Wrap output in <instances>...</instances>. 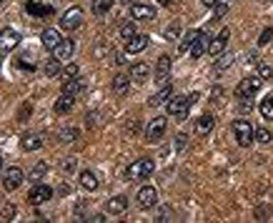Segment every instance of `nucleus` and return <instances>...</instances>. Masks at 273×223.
I'll return each mask as SVG.
<instances>
[{
	"label": "nucleus",
	"mask_w": 273,
	"mask_h": 223,
	"mask_svg": "<svg viewBox=\"0 0 273 223\" xmlns=\"http://www.w3.org/2000/svg\"><path fill=\"white\" fill-rule=\"evenodd\" d=\"M178 33H180V26H178V23H173V26L166 30V38H168V40H176V38H178Z\"/></svg>",
	"instance_id": "42"
},
{
	"label": "nucleus",
	"mask_w": 273,
	"mask_h": 223,
	"mask_svg": "<svg viewBox=\"0 0 273 223\" xmlns=\"http://www.w3.org/2000/svg\"><path fill=\"white\" fill-rule=\"evenodd\" d=\"M260 86H263V78H260V76H258V78H243V80L238 83V88H236V98L253 100V96L260 90Z\"/></svg>",
	"instance_id": "4"
},
{
	"label": "nucleus",
	"mask_w": 273,
	"mask_h": 223,
	"mask_svg": "<svg viewBox=\"0 0 273 223\" xmlns=\"http://www.w3.org/2000/svg\"><path fill=\"white\" fill-rule=\"evenodd\" d=\"M193 100H196V96H176V98H170V100L166 103V110H168V116L183 120V118L188 116V108H190Z\"/></svg>",
	"instance_id": "3"
},
{
	"label": "nucleus",
	"mask_w": 273,
	"mask_h": 223,
	"mask_svg": "<svg viewBox=\"0 0 273 223\" xmlns=\"http://www.w3.org/2000/svg\"><path fill=\"white\" fill-rule=\"evenodd\" d=\"M128 86H130V76H126V73H116L113 76V90L116 93H126Z\"/></svg>",
	"instance_id": "25"
},
{
	"label": "nucleus",
	"mask_w": 273,
	"mask_h": 223,
	"mask_svg": "<svg viewBox=\"0 0 273 223\" xmlns=\"http://www.w3.org/2000/svg\"><path fill=\"white\" fill-rule=\"evenodd\" d=\"M170 96H173V88H170V83H168V86H163L156 96H150V98H148V106H150V108H158V106L168 103V100H170Z\"/></svg>",
	"instance_id": "18"
},
{
	"label": "nucleus",
	"mask_w": 273,
	"mask_h": 223,
	"mask_svg": "<svg viewBox=\"0 0 273 223\" xmlns=\"http://www.w3.org/2000/svg\"><path fill=\"white\" fill-rule=\"evenodd\" d=\"M83 90H86V80H80V78L66 80V86H63V93H70V96H78Z\"/></svg>",
	"instance_id": "26"
},
{
	"label": "nucleus",
	"mask_w": 273,
	"mask_h": 223,
	"mask_svg": "<svg viewBox=\"0 0 273 223\" xmlns=\"http://www.w3.org/2000/svg\"><path fill=\"white\" fill-rule=\"evenodd\" d=\"M78 180H80V186H83L86 190H96V188H98V178H96V173H90V170H83V173L78 176Z\"/></svg>",
	"instance_id": "27"
},
{
	"label": "nucleus",
	"mask_w": 273,
	"mask_h": 223,
	"mask_svg": "<svg viewBox=\"0 0 273 223\" xmlns=\"http://www.w3.org/2000/svg\"><path fill=\"white\" fill-rule=\"evenodd\" d=\"M26 10H28V16H33V18H50V16L56 13L50 6H40V3H33V0H28V3H26Z\"/></svg>",
	"instance_id": "16"
},
{
	"label": "nucleus",
	"mask_w": 273,
	"mask_h": 223,
	"mask_svg": "<svg viewBox=\"0 0 273 223\" xmlns=\"http://www.w3.org/2000/svg\"><path fill=\"white\" fill-rule=\"evenodd\" d=\"M158 3H160V6H168V3H170V0H158Z\"/></svg>",
	"instance_id": "51"
},
{
	"label": "nucleus",
	"mask_w": 273,
	"mask_h": 223,
	"mask_svg": "<svg viewBox=\"0 0 273 223\" xmlns=\"http://www.w3.org/2000/svg\"><path fill=\"white\" fill-rule=\"evenodd\" d=\"M83 26V10L78 8V6H70L66 13H63V18H60V28L63 30H76V28H80Z\"/></svg>",
	"instance_id": "5"
},
{
	"label": "nucleus",
	"mask_w": 273,
	"mask_h": 223,
	"mask_svg": "<svg viewBox=\"0 0 273 223\" xmlns=\"http://www.w3.org/2000/svg\"><path fill=\"white\" fill-rule=\"evenodd\" d=\"M0 170H3V158H0Z\"/></svg>",
	"instance_id": "53"
},
{
	"label": "nucleus",
	"mask_w": 273,
	"mask_h": 223,
	"mask_svg": "<svg viewBox=\"0 0 273 223\" xmlns=\"http://www.w3.org/2000/svg\"><path fill=\"white\" fill-rule=\"evenodd\" d=\"M200 3H203V6H206V8H213V6H216V3H218V0H200Z\"/></svg>",
	"instance_id": "50"
},
{
	"label": "nucleus",
	"mask_w": 273,
	"mask_h": 223,
	"mask_svg": "<svg viewBox=\"0 0 273 223\" xmlns=\"http://www.w3.org/2000/svg\"><path fill=\"white\" fill-rule=\"evenodd\" d=\"M148 73H150V68H148L146 63H136V66H130V78H133L136 83H143V80L148 78Z\"/></svg>",
	"instance_id": "23"
},
{
	"label": "nucleus",
	"mask_w": 273,
	"mask_h": 223,
	"mask_svg": "<svg viewBox=\"0 0 273 223\" xmlns=\"http://www.w3.org/2000/svg\"><path fill=\"white\" fill-rule=\"evenodd\" d=\"M186 140H188V138H186L183 133H180V136H176V150H183V148H186Z\"/></svg>",
	"instance_id": "46"
},
{
	"label": "nucleus",
	"mask_w": 273,
	"mask_h": 223,
	"mask_svg": "<svg viewBox=\"0 0 273 223\" xmlns=\"http://www.w3.org/2000/svg\"><path fill=\"white\" fill-rule=\"evenodd\" d=\"M256 218H258V220L270 218V206H258V208H256Z\"/></svg>",
	"instance_id": "40"
},
{
	"label": "nucleus",
	"mask_w": 273,
	"mask_h": 223,
	"mask_svg": "<svg viewBox=\"0 0 273 223\" xmlns=\"http://www.w3.org/2000/svg\"><path fill=\"white\" fill-rule=\"evenodd\" d=\"M18 46H20V33L16 28H3L0 30V53L16 50Z\"/></svg>",
	"instance_id": "6"
},
{
	"label": "nucleus",
	"mask_w": 273,
	"mask_h": 223,
	"mask_svg": "<svg viewBox=\"0 0 273 223\" xmlns=\"http://www.w3.org/2000/svg\"><path fill=\"white\" fill-rule=\"evenodd\" d=\"M168 76H170V58L168 56H160L158 63H156V83L158 86H166Z\"/></svg>",
	"instance_id": "13"
},
{
	"label": "nucleus",
	"mask_w": 273,
	"mask_h": 223,
	"mask_svg": "<svg viewBox=\"0 0 273 223\" xmlns=\"http://www.w3.org/2000/svg\"><path fill=\"white\" fill-rule=\"evenodd\" d=\"M0 66H3V53H0Z\"/></svg>",
	"instance_id": "52"
},
{
	"label": "nucleus",
	"mask_w": 273,
	"mask_h": 223,
	"mask_svg": "<svg viewBox=\"0 0 273 223\" xmlns=\"http://www.w3.org/2000/svg\"><path fill=\"white\" fill-rule=\"evenodd\" d=\"M173 216V210H170V206H163L160 208V213H158V220H168Z\"/></svg>",
	"instance_id": "45"
},
{
	"label": "nucleus",
	"mask_w": 273,
	"mask_h": 223,
	"mask_svg": "<svg viewBox=\"0 0 273 223\" xmlns=\"http://www.w3.org/2000/svg\"><path fill=\"white\" fill-rule=\"evenodd\" d=\"M106 210H108L110 216H123V213L128 210V198H126V196H116V198H110V200L106 203Z\"/></svg>",
	"instance_id": "15"
},
{
	"label": "nucleus",
	"mask_w": 273,
	"mask_h": 223,
	"mask_svg": "<svg viewBox=\"0 0 273 223\" xmlns=\"http://www.w3.org/2000/svg\"><path fill=\"white\" fill-rule=\"evenodd\" d=\"M76 138H78V128H73V126L58 130V140H60V143H73Z\"/></svg>",
	"instance_id": "30"
},
{
	"label": "nucleus",
	"mask_w": 273,
	"mask_h": 223,
	"mask_svg": "<svg viewBox=\"0 0 273 223\" xmlns=\"http://www.w3.org/2000/svg\"><path fill=\"white\" fill-rule=\"evenodd\" d=\"M200 36V30H188V36L180 40V53H190V48H193V43H196V38Z\"/></svg>",
	"instance_id": "28"
},
{
	"label": "nucleus",
	"mask_w": 273,
	"mask_h": 223,
	"mask_svg": "<svg viewBox=\"0 0 273 223\" xmlns=\"http://www.w3.org/2000/svg\"><path fill=\"white\" fill-rule=\"evenodd\" d=\"M60 168H63L66 173H73V170H76V158H68V160H63V163H60Z\"/></svg>",
	"instance_id": "44"
},
{
	"label": "nucleus",
	"mask_w": 273,
	"mask_h": 223,
	"mask_svg": "<svg viewBox=\"0 0 273 223\" xmlns=\"http://www.w3.org/2000/svg\"><path fill=\"white\" fill-rule=\"evenodd\" d=\"M73 103H76V96H70V93H63L58 100H56V113H70L73 110Z\"/></svg>",
	"instance_id": "22"
},
{
	"label": "nucleus",
	"mask_w": 273,
	"mask_h": 223,
	"mask_svg": "<svg viewBox=\"0 0 273 223\" xmlns=\"http://www.w3.org/2000/svg\"><path fill=\"white\" fill-rule=\"evenodd\" d=\"M146 48H148V38H146V36H138V33H136L130 40H126V50H128V53H140V50H146Z\"/></svg>",
	"instance_id": "21"
},
{
	"label": "nucleus",
	"mask_w": 273,
	"mask_h": 223,
	"mask_svg": "<svg viewBox=\"0 0 273 223\" xmlns=\"http://www.w3.org/2000/svg\"><path fill=\"white\" fill-rule=\"evenodd\" d=\"M73 53H76V43H73V40H60V43L53 48V58H58L60 63L70 60Z\"/></svg>",
	"instance_id": "12"
},
{
	"label": "nucleus",
	"mask_w": 273,
	"mask_h": 223,
	"mask_svg": "<svg viewBox=\"0 0 273 223\" xmlns=\"http://www.w3.org/2000/svg\"><path fill=\"white\" fill-rule=\"evenodd\" d=\"M153 170H156V163L150 158H140V160H136L126 168V178L128 180H146V178L153 176Z\"/></svg>",
	"instance_id": "1"
},
{
	"label": "nucleus",
	"mask_w": 273,
	"mask_h": 223,
	"mask_svg": "<svg viewBox=\"0 0 273 223\" xmlns=\"http://www.w3.org/2000/svg\"><path fill=\"white\" fill-rule=\"evenodd\" d=\"M233 60H236V56H233V53H226V56L220 53V56H218V60H216V70L220 73V70L230 68V66H233Z\"/></svg>",
	"instance_id": "32"
},
{
	"label": "nucleus",
	"mask_w": 273,
	"mask_h": 223,
	"mask_svg": "<svg viewBox=\"0 0 273 223\" xmlns=\"http://www.w3.org/2000/svg\"><path fill=\"white\" fill-rule=\"evenodd\" d=\"M20 148L23 150H38V148H43V136L40 133H26L23 136V140H20Z\"/></svg>",
	"instance_id": "19"
},
{
	"label": "nucleus",
	"mask_w": 273,
	"mask_h": 223,
	"mask_svg": "<svg viewBox=\"0 0 273 223\" xmlns=\"http://www.w3.org/2000/svg\"><path fill=\"white\" fill-rule=\"evenodd\" d=\"M50 198H53V188L46 186V183H36V186L30 188V193H28V200H30L33 206H40V203H46V200H50Z\"/></svg>",
	"instance_id": "8"
},
{
	"label": "nucleus",
	"mask_w": 273,
	"mask_h": 223,
	"mask_svg": "<svg viewBox=\"0 0 273 223\" xmlns=\"http://www.w3.org/2000/svg\"><path fill=\"white\" fill-rule=\"evenodd\" d=\"M213 8H216V10H213V18H220V16L228 10V0H218V3H216Z\"/></svg>",
	"instance_id": "39"
},
{
	"label": "nucleus",
	"mask_w": 273,
	"mask_h": 223,
	"mask_svg": "<svg viewBox=\"0 0 273 223\" xmlns=\"http://www.w3.org/2000/svg\"><path fill=\"white\" fill-rule=\"evenodd\" d=\"M116 63L123 66V63H126V56H123V53H116Z\"/></svg>",
	"instance_id": "49"
},
{
	"label": "nucleus",
	"mask_w": 273,
	"mask_h": 223,
	"mask_svg": "<svg viewBox=\"0 0 273 223\" xmlns=\"http://www.w3.org/2000/svg\"><path fill=\"white\" fill-rule=\"evenodd\" d=\"M136 33H138V30H136V23H130V20L120 23V38H123V40H130Z\"/></svg>",
	"instance_id": "35"
},
{
	"label": "nucleus",
	"mask_w": 273,
	"mask_h": 223,
	"mask_svg": "<svg viewBox=\"0 0 273 223\" xmlns=\"http://www.w3.org/2000/svg\"><path fill=\"white\" fill-rule=\"evenodd\" d=\"M270 138H273V136H270L268 128H256V140H258V143L266 146V143H270Z\"/></svg>",
	"instance_id": "37"
},
{
	"label": "nucleus",
	"mask_w": 273,
	"mask_h": 223,
	"mask_svg": "<svg viewBox=\"0 0 273 223\" xmlns=\"http://www.w3.org/2000/svg\"><path fill=\"white\" fill-rule=\"evenodd\" d=\"M208 46H210V38H208L206 30H200V36L196 38V43L190 48V58H200L203 53H208Z\"/></svg>",
	"instance_id": "17"
},
{
	"label": "nucleus",
	"mask_w": 273,
	"mask_h": 223,
	"mask_svg": "<svg viewBox=\"0 0 273 223\" xmlns=\"http://www.w3.org/2000/svg\"><path fill=\"white\" fill-rule=\"evenodd\" d=\"M90 8H93L96 16H106V13L113 8V0H93V6H90Z\"/></svg>",
	"instance_id": "31"
},
{
	"label": "nucleus",
	"mask_w": 273,
	"mask_h": 223,
	"mask_svg": "<svg viewBox=\"0 0 273 223\" xmlns=\"http://www.w3.org/2000/svg\"><path fill=\"white\" fill-rule=\"evenodd\" d=\"M130 13H133L136 20H153L156 18V8H150L146 3H133L130 6Z\"/></svg>",
	"instance_id": "14"
},
{
	"label": "nucleus",
	"mask_w": 273,
	"mask_h": 223,
	"mask_svg": "<svg viewBox=\"0 0 273 223\" xmlns=\"http://www.w3.org/2000/svg\"><path fill=\"white\" fill-rule=\"evenodd\" d=\"M0 3H3V0H0Z\"/></svg>",
	"instance_id": "54"
},
{
	"label": "nucleus",
	"mask_w": 273,
	"mask_h": 223,
	"mask_svg": "<svg viewBox=\"0 0 273 223\" xmlns=\"http://www.w3.org/2000/svg\"><path fill=\"white\" fill-rule=\"evenodd\" d=\"M136 200H138V206H140L143 210L153 208V206H156V200H158V190H156V186H143V188H138Z\"/></svg>",
	"instance_id": "9"
},
{
	"label": "nucleus",
	"mask_w": 273,
	"mask_h": 223,
	"mask_svg": "<svg viewBox=\"0 0 273 223\" xmlns=\"http://www.w3.org/2000/svg\"><path fill=\"white\" fill-rule=\"evenodd\" d=\"M46 173H48V163H36V166H33V170L28 173V178L38 183L40 178H46Z\"/></svg>",
	"instance_id": "33"
},
{
	"label": "nucleus",
	"mask_w": 273,
	"mask_h": 223,
	"mask_svg": "<svg viewBox=\"0 0 273 223\" xmlns=\"http://www.w3.org/2000/svg\"><path fill=\"white\" fill-rule=\"evenodd\" d=\"M30 108H33V106H30V103H23V108H20V110H18V120H26V118H28V116H30Z\"/></svg>",
	"instance_id": "43"
},
{
	"label": "nucleus",
	"mask_w": 273,
	"mask_h": 223,
	"mask_svg": "<svg viewBox=\"0 0 273 223\" xmlns=\"http://www.w3.org/2000/svg\"><path fill=\"white\" fill-rule=\"evenodd\" d=\"M228 38H230V30H228V28H223V30H220V33H218V36L210 40V46H208V53H210V56H216V58H218L220 53H226Z\"/></svg>",
	"instance_id": "11"
},
{
	"label": "nucleus",
	"mask_w": 273,
	"mask_h": 223,
	"mask_svg": "<svg viewBox=\"0 0 273 223\" xmlns=\"http://www.w3.org/2000/svg\"><path fill=\"white\" fill-rule=\"evenodd\" d=\"M230 128H233V136H236V140H238L240 148H248V146L253 143V138H256V128L250 126V120L238 118V120H233Z\"/></svg>",
	"instance_id": "2"
},
{
	"label": "nucleus",
	"mask_w": 273,
	"mask_h": 223,
	"mask_svg": "<svg viewBox=\"0 0 273 223\" xmlns=\"http://www.w3.org/2000/svg\"><path fill=\"white\" fill-rule=\"evenodd\" d=\"M60 66H63V63H60L58 58H53V60H48V63L43 66V70H46V76H48V78H56V76H60V73H63V68H60Z\"/></svg>",
	"instance_id": "29"
},
{
	"label": "nucleus",
	"mask_w": 273,
	"mask_h": 223,
	"mask_svg": "<svg viewBox=\"0 0 273 223\" xmlns=\"http://www.w3.org/2000/svg\"><path fill=\"white\" fill-rule=\"evenodd\" d=\"M258 110H260V116H263L266 120H273V96H268V98L260 103Z\"/></svg>",
	"instance_id": "34"
},
{
	"label": "nucleus",
	"mask_w": 273,
	"mask_h": 223,
	"mask_svg": "<svg viewBox=\"0 0 273 223\" xmlns=\"http://www.w3.org/2000/svg\"><path fill=\"white\" fill-rule=\"evenodd\" d=\"M210 130H213V116H200L196 120V133L198 136H208Z\"/></svg>",
	"instance_id": "24"
},
{
	"label": "nucleus",
	"mask_w": 273,
	"mask_h": 223,
	"mask_svg": "<svg viewBox=\"0 0 273 223\" xmlns=\"http://www.w3.org/2000/svg\"><path fill=\"white\" fill-rule=\"evenodd\" d=\"M58 193H60V196H68V193H70V186H68V183H60V186H58Z\"/></svg>",
	"instance_id": "48"
},
{
	"label": "nucleus",
	"mask_w": 273,
	"mask_h": 223,
	"mask_svg": "<svg viewBox=\"0 0 273 223\" xmlns=\"http://www.w3.org/2000/svg\"><path fill=\"white\" fill-rule=\"evenodd\" d=\"M258 76H260L263 80H268V78H273V68H270L268 63H258Z\"/></svg>",
	"instance_id": "38"
},
{
	"label": "nucleus",
	"mask_w": 273,
	"mask_h": 223,
	"mask_svg": "<svg viewBox=\"0 0 273 223\" xmlns=\"http://www.w3.org/2000/svg\"><path fill=\"white\" fill-rule=\"evenodd\" d=\"M23 170L20 168H8L6 173H3V188L8 190V193H13V190H18L20 188V183H23Z\"/></svg>",
	"instance_id": "10"
},
{
	"label": "nucleus",
	"mask_w": 273,
	"mask_h": 223,
	"mask_svg": "<svg viewBox=\"0 0 273 223\" xmlns=\"http://www.w3.org/2000/svg\"><path fill=\"white\" fill-rule=\"evenodd\" d=\"M270 38H273V28H266V30H263V33L258 36V46L263 48V46H266V43H268Z\"/></svg>",
	"instance_id": "41"
},
{
	"label": "nucleus",
	"mask_w": 273,
	"mask_h": 223,
	"mask_svg": "<svg viewBox=\"0 0 273 223\" xmlns=\"http://www.w3.org/2000/svg\"><path fill=\"white\" fill-rule=\"evenodd\" d=\"M40 43H43V48L53 50V48L60 43V33H58L56 28H48V30H43V36H40Z\"/></svg>",
	"instance_id": "20"
},
{
	"label": "nucleus",
	"mask_w": 273,
	"mask_h": 223,
	"mask_svg": "<svg viewBox=\"0 0 273 223\" xmlns=\"http://www.w3.org/2000/svg\"><path fill=\"white\" fill-rule=\"evenodd\" d=\"M166 128H168V120L166 118H153L148 123V128H146V140H150V143L160 140L166 136Z\"/></svg>",
	"instance_id": "7"
},
{
	"label": "nucleus",
	"mask_w": 273,
	"mask_h": 223,
	"mask_svg": "<svg viewBox=\"0 0 273 223\" xmlns=\"http://www.w3.org/2000/svg\"><path fill=\"white\" fill-rule=\"evenodd\" d=\"M13 216H16V206H10V203H8V206H6V210H3V218L8 220V218H13Z\"/></svg>",
	"instance_id": "47"
},
{
	"label": "nucleus",
	"mask_w": 273,
	"mask_h": 223,
	"mask_svg": "<svg viewBox=\"0 0 273 223\" xmlns=\"http://www.w3.org/2000/svg\"><path fill=\"white\" fill-rule=\"evenodd\" d=\"M78 70H80V66H76V63H68L66 68H63V80H73V78H78Z\"/></svg>",
	"instance_id": "36"
}]
</instances>
